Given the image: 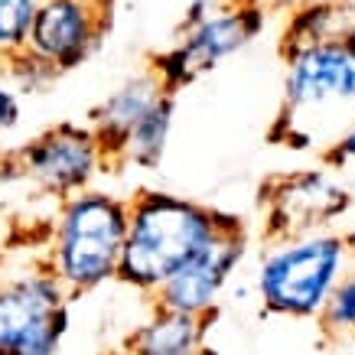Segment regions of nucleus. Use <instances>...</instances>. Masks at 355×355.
Segmentation results:
<instances>
[{"label": "nucleus", "mask_w": 355, "mask_h": 355, "mask_svg": "<svg viewBox=\"0 0 355 355\" xmlns=\"http://www.w3.org/2000/svg\"><path fill=\"white\" fill-rule=\"evenodd\" d=\"M20 118H23V105H20L17 88H10L0 78V137H7L10 130H17Z\"/></svg>", "instance_id": "6ab92c4d"}, {"label": "nucleus", "mask_w": 355, "mask_h": 355, "mask_svg": "<svg viewBox=\"0 0 355 355\" xmlns=\"http://www.w3.org/2000/svg\"><path fill=\"white\" fill-rule=\"evenodd\" d=\"M225 3L228 7H261V10H264L270 0H225Z\"/></svg>", "instance_id": "aec40b11"}, {"label": "nucleus", "mask_w": 355, "mask_h": 355, "mask_svg": "<svg viewBox=\"0 0 355 355\" xmlns=\"http://www.w3.org/2000/svg\"><path fill=\"white\" fill-rule=\"evenodd\" d=\"M72 326V297L36 261L0 280V355H59Z\"/></svg>", "instance_id": "39448f33"}, {"label": "nucleus", "mask_w": 355, "mask_h": 355, "mask_svg": "<svg viewBox=\"0 0 355 355\" xmlns=\"http://www.w3.org/2000/svg\"><path fill=\"white\" fill-rule=\"evenodd\" d=\"M114 10L92 7L85 0H40L30 23L26 53L65 76L88 62L111 33Z\"/></svg>", "instance_id": "9d476101"}, {"label": "nucleus", "mask_w": 355, "mask_h": 355, "mask_svg": "<svg viewBox=\"0 0 355 355\" xmlns=\"http://www.w3.org/2000/svg\"><path fill=\"white\" fill-rule=\"evenodd\" d=\"M10 160L20 173V183L53 202L92 189L98 176L111 170L92 128L76 121H59L40 130L36 137L10 150Z\"/></svg>", "instance_id": "0eeeda50"}, {"label": "nucleus", "mask_w": 355, "mask_h": 355, "mask_svg": "<svg viewBox=\"0 0 355 355\" xmlns=\"http://www.w3.org/2000/svg\"><path fill=\"white\" fill-rule=\"evenodd\" d=\"M173 121H176V98L163 95L134 124V130L124 140L114 166H134V170H144V173L160 170L163 157H166V147H170V137H173Z\"/></svg>", "instance_id": "4468645a"}, {"label": "nucleus", "mask_w": 355, "mask_h": 355, "mask_svg": "<svg viewBox=\"0 0 355 355\" xmlns=\"http://www.w3.org/2000/svg\"><path fill=\"white\" fill-rule=\"evenodd\" d=\"M261 33H264L261 7H228L222 0L205 20L180 26L176 40L147 59V72L160 82L166 95L176 98V92H183L196 78H202L225 59L248 49Z\"/></svg>", "instance_id": "423d86ee"}, {"label": "nucleus", "mask_w": 355, "mask_h": 355, "mask_svg": "<svg viewBox=\"0 0 355 355\" xmlns=\"http://www.w3.org/2000/svg\"><path fill=\"white\" fill-rule=\"evenodd\" d=\"M0 78H3L10 88H17V95H40V92H46L59 76H55L49 65L40 62L36 55H30L23 49V53L13 55L10 62H3Z\"/></svg>", "instance_id": "f3484780"}, {"label": "nucleus", "mask_w": 355, "mask_h": 355, "mask_svg": "<svg viewBox=\"0 0 355 355\" xmlns=\"http://www.w3.org/2000/svg\"><path fill=\"white\" fill-rule=\"evenodd\" d=\"M124 235H128V199L92 186L85 193L55 202V216L40 261L76 300L118 280Z\"/></svg>", "instance_id": "7ed1b4c3"}, {"label": "nucleus", "mask_w": 355, "mask_h": 355, "mask_svg": "<svg viewBox=\"0 0 355 355\" xmlns=\"http://www.w3.org/2000/svg\"><path fill=\"white\" fill-rule=\"evenodd\" d=\"M355 121V43L313 46L284 59L280 111L268 140L287 150L323 153Z\"/></svg>", "instance_id": "f03ea898"}, {"label": "nucleus", "mask_w": 355, "mask_h": 355, "mask_svg": "<svg viewBox=\"0 0 355 355\" xmlns=\"http://www.w3.org/2000/svg\"><path fill=\"white\" fill-rule=\"evenodd\" d=\"M101 355H130V352H124V349H111V352H101Z\"/></svg>", "instance_id": "5701e85b"}, {"label": "nucleus", "mask_w": 355, "mask_h": 355, "mask_svg": "<svg viewBox=\"0 0 355 355\" xmlns=\"http://www.w3.org/2000/svg\"><path fill=\"white\" fill-rule=\"evenodd\" d=\"M316 326L320 333L329 339V343H345V339H355V264L349 268L336 291L329 293L323 313L316 316Z\"/></svg>", "instance_id": "2eb2a0df"}, {"label": "nucleus", "mask_w": 355, "mask_h": 355, "mask_svg": "<svg viewBox=\"0 0 355 355\" xmlns=\"http://www.w3.org/2000/svg\"><path fill=\"white\" fill-rule=\"evenodd\" d=\"M245 258H248V228L238 216H232L225 222V228L196 258L186 261L183 268L153 293L150 303L176 313L212 320L228 291V284L235 280V274L245 264Z\"/></svg>", "instance_id": "1a4fd4ad"}, {"label": "nucleus", "mask_w": 355, "mask_h": 355, "mask_svg": "<svg viewBox=\"0 0 355 355\" xmlns=\"http://www.w3.org/2000/svg\"><path fill=\"white\" fill-rule=\"evenodd\" d=\"M209 323L212 320L150 303V313L124 336L121 349L130 355H199L209 345Z\"/></svg>", "instance_id": "ddd939ff"}, {"label": "nucleus", "mask_w": 355, "mask_h": 355, "mask_svg": "<svg viewBox=\"0 0 355 355\" xmlns=\"http://www.w3.org/2000/svg\"><path fill=\"white\" fill-rule=\"evenodd\" d=\"M345 235H349V241H352V251H355V228H349Z\"/></svg>", "instance_id": "b1692460"}, {"label": "nucleus", "mask_w": 355, "mask_h": 355, "mask_svg": "<svg viewBox=\"0 0 355 355\" xmlns=\"http://www.w3.org/2000/svg\"><path fill=\"white\" fill-rule=\"evenodd\" d=\"M199 355H218V352H216V349H209V345H205V349H202Z\"/></svg>", "instance_id": "393cba45"}, {"label": "nucleus", "mask_w": 355, "mask_h": 355, "mask_svg": "<svg viewBox=\"0 0 355 355\" xmlns=\"http://www.w3.org/2000/svg\"><path fill=\"white\" fill-rule=\"evenodd\" d=\"M258 205L264 241H274V238L336 228L343 218L352 216L355 196L333 170L320 163L310 170L277 173L264 180Z\"/></svg>", "instance_id": "6e6552de"}, {"label": "nucleus", "mask_w": 355, "mask_h": 355, "mask_svg": "<svg viewBox=\"0 0 355 355\" xmlns=\"http://www.w3.org/2000/svg\"><path fill=\"white\" fill-rule=\"evenodd\" d=\"M355 264L352 241L339 228L264 241L254 268V297L268 316L316 320L336 284Z\"/></svg>", "instance_id": "20e7f679"}, {"label": "nucleus", "mask_w": 355, "mask_h": 355, "mask_svg": "<svg viewBox=\"0 0 355 355\" xmlns=\"http://www.w3.org/2000/svg\"><path fill=\"white\" fill-rule=\"evenodd\" d=\"M320 163H323L326 170H333L349 186V193L355 196V121L320 153Z\"/></svg>", "instance_id": "a211bd4d"}, {"label": "nucleus", "mask_w": 355, "mask_h": 355, "mask_svg": "<svg viewBox=\"0 0 355 355\" xmlns=\"http://www.w3.org/2000/svg\"><path fill=\"white\" fill-rule=\"evenodd\" d=\"M232 212L196 202L166 189H140L128 199V235L118 264V284L153 297L225 228Z\"/></svg>", "instance_id": "f257e3e1"}, {"label": "nucleus", "mask_w": 355, "mask_h": 355, "mask_svg": "<svg viewBox=\"0 0 355 355\" xmlns=\"http://www.w3.org/2000/svg\"><path fill=\"white\" fill-rule=\"evenodd\" d=\"M355 43V0H303L291 7L280 26V59L313 49V46Z\"/></svg>", "instance_id": "f8f14e48"}, {"label": "nucleus", "mask_w": 355, "mask_h": 355, "mask_svg": "<svg viewBox=\"0 0 355 355\" xmlns=\"http://www.w3.org/2000/svg\"><path fill=\"white\" fill-rule=\"evenodd\" d=\"M163 95H166V92L160 88V82L144 69L137 76L124 78L114 92H108V95L92 108L85 124L92 128L98 147H101V153L108 157L111 166L118 160V153H121V147H124L128 134L134 130V124H137Z\"/></svg>", "instance_id": "9b49d317"}, {"label": "nucleus", "mask_w": 355, "mask_h": 355, "mask_svg": "<svg viewBox=\"0 0 355 355\" xmlns=\"http://www.w3.org/2000/svg\"><path fill=\"white\" fill-rule=\"evenodd\" d=\"M85 3H92V7H101V10H114V7H118V0H85Z\"/></svg>", "instance_id": "412c9836"}, {"label": "nucleus", "mask_w": 355, "mask_h": 355, "mask_svg": "<svg viewBox=\"0 0 355 355\" xmlns=\"http://www.w3.org/2000/svg\"><path fill=\"white\" fill-rule=\"evenodd\" d=\"M7 277V248H0V280Z\"/></svg>", "instance_id": "4be33fe9"}, {"label": "nucleus", "mask_w": 355, "mask_h": 355, "mask_svg": "<svg viewBox=\"0 0 355 355\" xmlns=\"http://www.w3.org/2000/svg\"><path fill=\"white\" fill-rule=\"evenodd\" d=\"M40 0H0V69L17 53L26 49L30 23Z\"/></svg>", "instance_id": "dca6fc26"}]
</instances>
